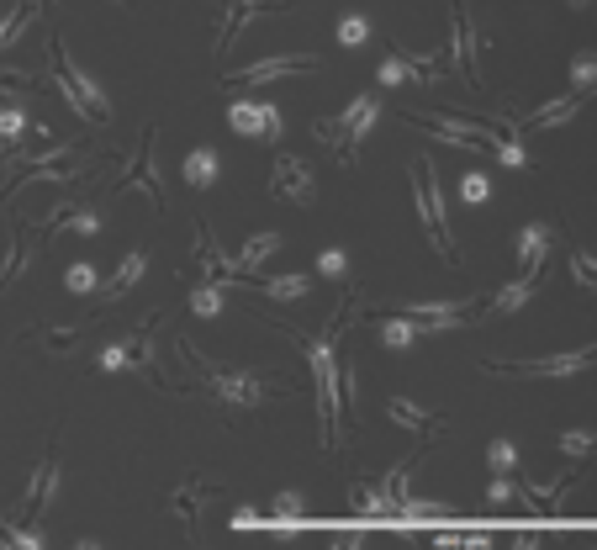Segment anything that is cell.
<instances>
[{
    "label": "cell",
    "instance_id": "1",
    "mask_svg": "<svg viewBox=\"0 0 597 550\" xmlns=\"http://www.w3.org/2000/svg\"><path fill=\"white\" fill-rule=\"evenodd\" d=\"M48 43H53V48H48V53H53V80H59V90L69 96V106H74V112H80L85 122L106 127V122H111V106H106V96H101V85L74 69V59L64 53V38H59V32H53Z\"/></svg>",
    "mask_w": 597,
    "mask_h": 550
},
{
    "label": "cell",
    "instance_id": "2",
    "mask_svg": "<svg viewBox=\"0 0 597 550\" xmlns=\"http://www.w3.org/2000/svg\"><path fill=\"white\" fill-rule=\"evenodd\" d=\"M381 117V90H365V96H354L339 117H323L317 122V138L333 143L344 159H354V149H360V138L370 133V122Z\"/></svg>",
    "mask_w": 597,
    "mask_h": 550
},
{
    "label": "cell",
    "instance_id": "3",
    "mask_svg": "<svg viewBox=\"0 0 597 550\" xmlns=\"http://www.w3.org/2000/svg\"><path fill=\"white\" fill-rule=\"evenodd\" d=\"M413 196H418V217H423V228L434 233L439 254H444L450 265H460L455 233H450V223H444V201H439V170H434V159H413Z\"/></svg>",
    "mask_w": 597,
    "mask_h": 550
},
{
    "label": "cell",
    "instance_id": "4",
    "mask_svg": "<svg viewBox=\"0 0 597 550\" xmlns=\"http://www.w3.org/2000/svg\"><path fill=\"white\" fill-rule=\"evenodd\" d=\"M201 365V376L212 381V397L222 402H233V408H254V402H265L270 387H265V376H254V371H228V365H207L201 355H191Z\"/></svg>",
    "mask_w": 597,
    "mask_h": 550
},
{
    "label": "cell",
    "instance_id": "5",
    "mask_svg": "<svg viewBox=\"0 0 597 550\" xmlns=\"http://www.w3.org/2000/svg\"><path fill=\"white\" fill-rule=\"evenodd\" d=\"M418 127H428L434 138L455 143V149H487L492 154V122H460V117H444V112H413Z\"/></svg>",
    "mask_w": 597,
    "mask_h": 550
},
{
    "label": "cell",
    "instance_id": "6",
    "mask_svg": "<svg viewBox=\"0 0 597 550\" xmlns=\"http://www.w3.org/2000/svg\"><path fill=\"white\" fill-rule=\"evenodd\" d=\"M597 360V344L571 355H539V360H487V371H513V376H576Z\"/></svg>",
    "mask_w": 597,
    "mask_h": 550
},
{
    "label": "cell",
    "instance_id": "7",
    "mask_svg": "<svg viewBox=\"0 0 597 550\" xmlns=\"http://www.w3.org/2000/svg\"><path fill=\"white\" fill-rule=\"evenodd\" d=\"M228 127L238 138H265V143H275L281 138V112H275L270 101H233L228 106Z\"/></svg>",
    "mask_w": 597,
    "mask_h": 550
},
{
    "label": "cell",
    "instance_id": "8",
    "mask_svg": "<svg viewBox=\"0 0 597 550\" xmlns=\"http://www.w3.org/2000/svg\"><path fill=\"white\" fill-rule=\"evenodd\" d=\"M265 11H286L281 0H222V22H217V59L238 43V32H244L254 16H265Z\"/></svg>",
    "mask_w": 597,
    "mask_h": 550
},
{
    "label": "cell",
    "instance_id": "9",
    "mask_svg": "<svg viewBox=\"0 0 597 550\" xmlns=\"http://www.w3.org/2000/svg\"><path fill=\"white\" fill-rule=\"evenodd\" d=\"M270 191L281 201H291V207H307V201L317 196V180H312V170L296 154H281V159H275V175H270Z\"/></svg>",
    "mask_w": 597,
    "mask_h": 550
},
{
    "label": "cell",
    "instance_id": "10",
    "mask_svg": "<svg viewBox=\"0 0 597 550\" xmlns=\"http://www.w3.org/2000/svg\"><path fill=\"white\" fill-rule=\"evenodd\" d=\"M550 249H555V228L550 223H524L513 238V254H518V270L529 275V281H539V265L550 260Z\"/></svg>",
    "mask_w": 597,
    "mask_h": 550
},
{
    "label": "cell",
    "instance_id": "11",
    "mask_svg": "<svg viewBox=\"0 0 597 550\" xmlns=\"http://www.w3.org/2000/svg\"><path fill=\"white\" fill-rule=\"evenodd\" d=\"M154 328V323H148ZM148 328L143 334H127V339H111L106 350L96 355V365L106 376H117V371H133V365H148Z\"/></svg>",
    "mask_w": 597,
    "mask_h": 550
},
{
    "label": "cell",
    "instance_id": "12",
    "mask_svg": "<svg viewBox=\"0 0 597 550\" xmlns=\"http://www.w3.org/2000/svg\"><path fill=\"white\" fill-rule=\"evenodd\" d=\"M307 69H317L312 53H286V59H259V64H249L244 75H233V85H259V80H281V75H307Z\"/></svg>",
    "mask_w": 597,
    "mask_h": 550
},
{
    "label": "cell",
    "instance_id": "13",
    "mask_svg": "<svg viewBox=\"0 0 597 550\" xmlns=\"http://www.w3.org/2000/svg\"><path fill=\"white\" fill-rule=\"evenodd\" d=\"M53 487H59V466L53 461H43L37 466V476H32V487H27V498H22V513H16V529H32L37 524V513H43V503L53 498Z\"/></svg>",
    "mask_w": 597,
    "mask_h": 550
},
{
    "label": "cell",
    "instance_id": "14",
    "mask_svg": "<svg viewBox=\"0 0 597 550\" xmlns=\"http://www.w3.org/2000/svg\"><path fill=\"white\" fill-rule=\"evenodd\" d=\"M582 101H587V96H576V90H571V96H561V101L534 106V112L518 122V127H524V133H545V127H561V122H571L576 112H582Z\"/></svg>",
    "mask_w": 597,
    "mask_h": 550
},
{
    "label": "cell",
    "instance_id": "15",
    "mask_svg": "<svg viewBox=\"0 0 597 550\" xmlns=\"http://www.w3.org/2000/svg\"><path fill=\"white\" fill-rule=\"evenodd\" d=\"M122 186H138L154 196V207H164V186H159V175H154V133H143V149H138V164L122 175Z\"/></svg>",
    "mask_w": 597,
    "mask_h": 550
},
{
    "label": "cell",
    "instance_id": "16",
    "mask_svg": "<svg viewBox=\"0 0 597 550\" xmlns=\"http://www.w3.org/2000/svg\"><path fill=\"white\" fill-rule=\"evenodd\" d=\"M455 59H460V75L481 85V69H476V43H471V22H465V0H455Z\"/></svg>",
    "mask_w": 597,
    "mask_h": 550
},
{
    "label": "cell",
    "instance_id": "17",
    "mask_svg": "<svg viewBox=\"0 0 597 550\" xmlns=\"http://www.w3.org/2000/svg\"><path fill=\"white\" fill-rule=\"evenodd\" d=\"M349 508L365 513V519H397V513H391V503H386V482H354Z\"/></svg>",
    "mask_w": 597,
    "mask_h": 550
},
{
    "label": "cell",
    "instance_id": "18",
    "mask_svg": "<svg viewBox=\"0 0 597 550\" xmlns=\"http://www.w3.org/2000/svg\"><path fill=\"white\" fill-rule=\"evenodd\" d=\"M217 175H222V159H217V149H191L185 154V180H191L196 191H207V186H217Z\"/></svg>",
    "mask_w": 597,
    "mask_h": 550
},
{
    "label": "cell",
    "instance_id": "19",
    "mask_svg": "<svg viewBox=\"0 0 597 550\" xmlns=\"http://www.w3.org/2000/svg\"><path fill=\"white\" fill-rule=\"evenodd\" d=\"M275 513H265V529H296V524H307V498L302 492H275Z\"/></svg>",
    "mask_w": 597,
    "mask_h": 550
},
{
    "label": "cell",
    "instance_id": "20",
    "mask_svg": "<svg viewBox=\"0 0 597 550\" xmlns=\"http://www.w3.org/2000/svg\"><path fill=\"white\" fill-rule=\"evenodd\" d=\"M386 418H391V424H402V429H418V434H423V429H428V434L439 429V413H423L413 397H391V402H386Z\"/></svg>",
    "mask_w": 597,
    "mask_h": 550
},
{
    "label": "cell",
    "instance_id": "21",
    "mask_svg": "<svg viewBox=\"0 0 597 550\" xmlns=\"http://www.w3.org/2000/svg\"><path fill=\"white\" fill-rule=\"evenodd\" d=\"M275 249H281V233H254L249 244L233 254V270H238V275H249V270H259V265H265Z\"/></svg>",
    "mask_w": 597,
    "mask_h": 550
},
{
    "label": "cell",
    "instance_id": "22",
    "mask_svg": "<svg viewBox=\"0 0 597 550\" xmlns=\"http://www.w3.org/2000/svg\"><path fill=\"white\" fill-rule=\"evenodd\" d=\"M48 233H59V228H69V233H96L101 228V212H90V207H53V217L43 223Z\"/></svg>",
    "mask_w": 597,
    "mask_h": 550
},
{
    "label": "cell",
    "instance_id": "23",
    "mask_svg": "<svg viewBox=\"0 0 597 550\" xmlns=\"http://www.w3.org/2000/svg\"><path fill=\"white\" fill-rule=\"evenodd\" d=\"M143 270H148V249H133V254H122L117 275H111V281L101 286V291H106V302H111V297H122L127 286H138V275H143Z\"/></svg>",
    "mask_w": 597,
    "mask_h": 550
},
{
    "label": "cell",
    "instance_id": "24",
    "mask_svg": "<svg viewBox=\"0 0 597 550\" xmlns=\"http://www.w3.org/2000/svg\"><path fill=\"white\" fill-rule=\"evenodd\" d=\"M265 297H275V302H307L312 297V275H275V281L265 286Z\"/></svg>",
    "mask_w": 597,
    "mask_h": 550
},
{
    "label": "cell",
    "instance_id": "25",
    "mask_svg": "<svg viewBox=\"0 0 597 550\" xmlns=\"http://www.w3.org/2000/svg\"><path fill=\"white\" fill-rule=\"evenodd\" d=\"M376 334H381L386 350H407V344H418V339H423V334H418V323H407L402 313H397V318H381V323H376Z\"/></svg>",
    "mask_w": 597,
    "mask_h": 550
},
{
    "label": "cell",
    "instance_id": "26",
    "mask_svg": "<svg viewBox=\"0 0 597 550\" xmlns=\"http://www.w3.org/2000/svg\"><path fill=\"white\" fill-rule=\"evenodd\" d=\"M529 297H534V281H529V275H518V281H508V286H502L497 297L487 302V313H518Z\"/></svg>",
    "mask_w": 597,
    "mask_h": 550
},
{
    "label": "cell",
    "instance_id": "27",
    "mask_svg": "<svg viewBox=\"0 0 597 550\" xmlns=\"http://www.w3.org/2000/svg\"><path fill=\"white\" fill-rule=\"evenodd\" d=\"M27 112H22V106H16V101H6V106H0V154H6V149H16V138H22L27 133Z\"/></svg>",
    "mask_w": 597,
    "mask_h": 550
},
{
    "label": "cell",
    "instance_id": "28",
    "mask_svg": "<svg viewBox=\"0 0 597 550\" xmlns=\"http://www.w3.org/2000/svg\"><path fill=\"white\" fill-rule=\"evenodd\" d=\"M64 286L74 291V297H90V291H101V275H96V265H90V260H74L64 270Z\"/></svg>",
    "mask_w": 597,
    "mask_h": 550
},
{
    "label": "cell",
    "instance_id": "29",
    "mask_svg": "<svg viewBox=\"0 0 597 550\" xmlns=\"http://www.w3.org/2000/svg\"><path fill=\"white\" fill-rule=\"evenodd\" d=\"M571 90L576 96H592L597 90V53H576L571 59Z\"/></svg>",
    "mask_w": 597,
    "mask_h": 550
},
{
    "label": "cell",
    "instance_id": "30",
    "mask_svg": "<svg viewBox=\"0 0 597 550\" xmlns=\"http://www.w3.org/2000/svg\"><path fill=\"white\" fill-rule=\"evenodd\" d=\"M487 466L497 476H518V450H513V439H492L487 445Z\"/></svg>",
    "mask_w": 597,
    "mask_h": 550
},
{
    "label": "cell",
    "instance_id": "31",
    "mask_svg": "<svg viewBox=\"0 0 597 550\" xmlns=\"http://www.w3.org/2000/svg\"><path fill=\"white\" fill-rule=\"evenodd\" d=\"M201 498H212V482H185V487L175 492V513H180L185 524L196 519V503H201Z\"/></svg>",
    "mask_w": 597,
    "mask_h": 550
},
{
    "label": "cell",
    "instance_id": "32",
    "mask_svg": "<svg viewBox=\"0 0 597 550\" xmlns=\"http://www.w3.org/2000/svg\"><path fill=\"white\" fill-rule=\"evenodd\" d=\"M222 302H228V291H222V286H201V291H191V313H196V318H217V313H222Z\"/></svg>",
    "mask_w": 597,
    "mask_h": 550
},
{
    "label": "cell",
    "instance_id": "33",
    "mask_svg": "<svg viewBox=\"0 0 597 550\" xmlns=\"http://www.w3.org/2000/svg\"><path fill=\"white\" fill-rule=\"evenodd\" d=\"M487 196H492L487 175H481V170H465V180H460V201H465V207H481Z\"/></svg>",
    "mask_w": 597,
    "mask_h": 550
},
{
    "label": "cell",
    "instance_id": "34",
    "mask_svg": "<svg viewBox=\"0 0 597 550\" xmlns=\"http://www.w3.org/2000/svg\"><path fill=\"white\" fill-rule=\"evenodd\" d=\"M365 38H370V22H365V16H339V43H344V48H365Z\"/></svg>",
    "mask_w": 597,
    "mask_h": 550
},
{
    "label": "cell",
    "instance_id": "35",
    "mask_svg": "<svg viewBox=\"0 0 597 550\" xmlns=\"http://www.w3.org/2000/svg\"><path fill=\"white\" fill-rule=\"evenodd\" d=\"M571 275H576V286H587V291H597V254H587V249H576V254H571Z\"/></svg>",
    "mask_w": 597,
    "mask_h": 550
},
{
    "label": "cell",
    "instance_id": "36",
    "mask_svg": "<svg viewBox=\"0 0 597 550\" xmlns=\"http://www.w3.org/2000/svg\"><path fill=\"white\" fill-rule=\"evenodd\" d=\"M317 270L333 275V281H344V275H349V254L344 249H323V254H317Z\"/></svg>",
    "mask_w": 597,
    "mask_h": 550
},
{
    "label": "cell",
    "instance_id": "37",
    "mask_svg": "<svg viewBox=\"0 0 597 550\" xmlns=\"http://www.w3.org/2000/svg\"><path fill=\"white\" fill-rule=\"evenodd\" d=\"M597 445V434H587V429H571V434H561V450L566 455H587Z\"/></svg>",
    "mask_w": 597,
    "mask_h": 550
},
{
    "label": "cell",
    "instance_id": "38",
    "mask_svg": "<svg viewBox=\"0 0 597 550\" xmlns=\"http://www.w3.org/2000/svg\"><path fill=\"white\" fill-rule=\"evenodd\" d=\"M487 498H492V503H513V498H518V482H508V476H497Z\"/></svg>",
    "mask_w": 597,
    "mask_h": 550
},
{
    "label": "cell",
    "instance_id": "39",
    "mask_svg": "<svg viewBox=\"0 0 597 550\" xmlns=\"http://www.w3.org/2000/svg\"><path fill=\"white\" fill-rule=\"evenodd\" d=\"M360 545H365V540H360V535H354V529H349V535H339V540H333L328 550H360Z\"/></svg>",
    "mask_w": 597,
    "mask_h": 550
},
{
    "label": "cell",
    "instance_id": "40",
    "mask_svg": "<svg viewBox=\"0 0 597 550\" xmlns=\"http://www.w3.org/2000/svg\"><path fill=\"white\" fill-rule=\"evenodd\" d=\"M513 550H534V540H529V535H518V540H513Z\"/></svg>",
    "mask_w": 597,
    "mask_h": 550
},
{
    "label": "cell",
    "instance_id": "41",
    "mask_svg": "<svg viewBox=\"0 0 597 550\" xmlns=\"http://www.w3.org/2000/svg\"><path fill=\"white\" fill-rule=\"evenodd\" d=\"M69 550H101L96 540H80V545H69Z\"/></svg>",
    "mask_w": 597,
    "mask_h": 550
},
{
    "label": "cell",
    "instance_id": "42",
    "mask_svg": "<svg viewBox=\"0 0 597 550\" xmlns=\"http://www.w3.org/2000/svg\"><path fill=\"white\" fill-rule=\"evenodd\" d=\"M0 43H6V16H0Z\"/></svg>",
    "mask_w": 597,
    "mask_h": 550
},
{
    "label": "cell",
    "instance_id": "43",
    "mask_svg": "<svg viewBox=\"0 0 597 550\" xmlns=\"http://www.w3.org/2000/svg\"><path fill=\"white\" fill-rule=\"evenodd\" d=\"M571 6H587V0H571Z\"/></svg>",
    "mask_w": 597,
    "mask_h": 550
},
{
    "label": "cell",
    "instance_id": "44",
    "mask_svg": "<svg viewBox=\"0 0 597 550\" xmlns=\"http://www.w3.org/2000/svg\"><path fill=\"white\" fill-rule=\"evenodd\" d=\"M117 6H133V0H117Z\"/></svg>",
    "mask_w": 597,
    "mask_h": 550
},
{
    "label": "cell",
    "instance_id": "45",
    "mask_svg": "<svg viewBox=\"0 0 597 550\" xmlns=\"http://www.w3.org/2000/svg\"><path fill=\"white\" fill-rule=\"evenodd\" d=\"M0 550H11V545H0Z\"/></svg>",
    "mask_w": 597,
    "mask_h": 550
},
{
    "label": "cell",
    "instance_id": "46",
    "mask_svg": "<svg viewBox=\"0 0 597 550\" xmlns=\"http://www.w3.org/2000/svg\"><path fill=\"white\" fill-rule=\"evenodd\" d=\"M592 455H597V445H592Z\"/></svg>",
    "mask_w": 597,
    "mask_h": 550
}]
</instances>
